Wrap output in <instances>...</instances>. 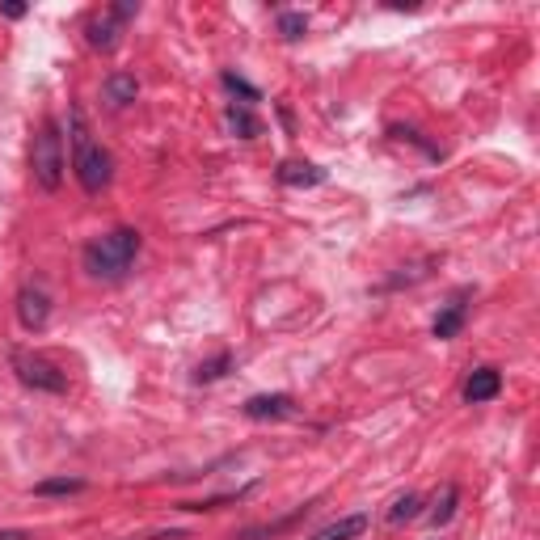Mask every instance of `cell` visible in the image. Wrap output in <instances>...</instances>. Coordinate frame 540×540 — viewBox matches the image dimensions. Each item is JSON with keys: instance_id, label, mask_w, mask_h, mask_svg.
<instances>
[{"instance_id": "1", "label": "cell", "mask_w": 540, "mask_h": 540, "mask_svg": "<svg viewBox=\"0 0 540 540\" xmlns=\"http://www.w3.org/2000/svg\"><path fill=\"white\" fill-rule=\"evenodd\" d=\"M140 233L135 228H110V233L93 237L81 249V266L89 279H102V283H119L127 279V270L135 266V254H140Z\"/></svg>"}, {"instance_id": "2", "label": "cell", "mask_w": 540, "mask_h": 540, "mask_svg": "<svg viewBox=\"0 0 540 540\" xmlns=\"http://www.w3.org/2000/svg\"><path fill=\"white\" fill-rule=\"evenodd\" d=\"M68 123H72V173H76V182H81L85 195H102L114 178V157L93 140V131H89L81 110H72Z\"/></svg>"}, {"instance_id": "3", "label": "cell", "mask_w": 540, "mask_h": 540, "mask_svg": "<svg viewBox=\"0 0 540 540\" xmlns=\"http://www.w3.org/2000/svg\"><path fill=\"white\" fill-rule=\"evenodd\" d=\"M34 182L43 190H60L64 182V169H68V152H64V135H60V123L47 119L43 131L34 135Z\"/></svg>"}, {"instance_id": "4", "label": "cell", "mask_w": 540, "mask_h": 540, "mask_svg": "<svg viewBox=\"0 0 540 540\" xmlns=\"http://www.w3.org/2000/svg\"><path fill=\"white\" fill-rule=\"evenodd\" d=\"M9 363H13V372L17 380L26 384V389L34 393H68V376L55 368V363L47 355H34V351H9Z\"/></svg>"}, {"instance_id": "5", "label": "cell", "mask_w": 540, "mask_h": 540, "mask_svg": "<svg viewBox=\"0 0 540 540\" xmlns=\"http://www.w3.org/2000/svg\"><path fill=\"white\" fill-rule=\"evenodd\" d=\"M140 13V5L135 0H119V5H110L102 17H93V22L85 26V38L93 51H114L123 43V26L131 22V17Z\"/></svg>"}, {"instance_id": "6", "label": "cell", "mask_w": 540, "mask_h": 540, "mask_svg": "<svg viewBox=\"0 0 540 540\" xmlns=\"http://www.w3.org/2000/svg\"><path fill=\"white\" fill-rule=\"evenodd\" d=\"M17 321H22V330L30 334H43L47 321H51V296L43 283H26L22 292H17Z\"/></svg>"}, {"instance_id": "7", "label": "cell", "mask_w": 540, "mask_h": 540, "mask_svg": "<svg viewBox=\"0 0 540 540\" xmlns=\"http://www.w3.org/2000/svg\"><path fill=\"white\" fill-rule=\"evenodd\" d=\"M245 418L254 422H279V418H296V401L287 393H258L245 401Z\"/></svg>"}, {"instance_id": "8", "label": "cell", "mask_w": 540, "mask_h": 540, "mask_svg": "<svg viewBox=\"0 0 540 540\" xmlns=\"http://www.w3.org/2000/svg\"><path fill=\"white\" fill-rule=\"evenodd\" d=\"M465 321H469V292H460V296H452L448 304L439 308L431 334H435V338H456L460 330H465Z\"/></svg>"}, {"instance_id": "9", "label": "cell", "mask_w": 540, "mask_h": 540, "mask_svg": "<svg viewBox=\"0 0 540 540\" xmlns=\"http://www.w3.org/2000/svg\"><path fill=\"white\" fill-rule=\"evenodd\" d=\"M135 93H140V81H135L131 72H110L106 81H102V102L110 110H123L135 102Z\"/></svg>"}, {"instance_id": "10", "label": "cell", "mask_w": 540, "mask_h": 540, "mask_svg": "<svg viewBox=\"0 0 540 540\" xmlns=\"http://www.w3.org/2000/svg\"><path fill=\"white\" fill-rule=\"evenodd\" d=\"M498 393H503V372H498V368H477V372L465 380V401H469V405L494 401Z\"/></svg>"}, {"instance_id": "11", "label": "cell", "mask_w": 540, "mask_h": 540, "mask_svg": "<svg viewBox=\"0 0 540 540\" xmlns=\"http://www.w3.org/2000/svg\"><path fill=\"white\" fill-rule=\"evenodd\" d=\"M330 173H325L321 165H313V161H283L279 165V182L283 186H296V190H304V186H321Z\"/></svg>"}, {"instance_id": "12", "label": "cell", "mask_w": 540, "mask_h": 540, "mask_svg": "<svg viewBox=\"0 0 540 540\" xmlns=\"http://www.w3.org/2000/svg\"><path fill=\"white\" fill-rule=\"evenodd\" d=\"M224 123H228V131H233L237 140H258V135H262L258 114L249 110V106H241V102H233V106L224 110Z\"/></svg>"}, {"instance_id": "13", "label": "cell", "mask_w": 540, "mask_h": 540, "mask_svg": "<svg viewBox=\"0 0 540 540\" xmlns=\"http://www.w3.org/2000/svg\"><path fill=\"white\" fill-rule=\"evenodd\" d=\"M363 528H368V515H346V519H338V524L313 532L308 540H355V536H363Z\"/></svg>"}, {"instance_id": "14", "label": "cell", "mask_w": 540, "mask_h": 540, "mask_svg": "<svg viewBox=\"0 0 540 540\" xmlns=\"http://www.w3.org/2000/svg\"><path fill=\"white\" fill-rule=\"evenodd\" d=\"M81 490H85L81 477H47V481H38L34 486L38 498H60V494H81Z\"/></svg>"}, {"instance_id": "15", "label": "cell", "mask_w": 540, "mask_h": 540, "mask_svg": "<svg viewBox=\"0 0 540 540\" xmlns=\"http://www.w3.org/2000/svg\"><path fill=\"white\" fill-rule=\"evenodd\" d=\"M220 85L233 93V98H241V106H254V102H262V89H254L245 81V76H237V72H220Z\"/></svg>"}, {"instance_id": "16", "label": "cell", "mask_w": 540, "mask_h": 540, "mask_svg": "<svg viewBox=\"0 0 540 540\" xmlns=\"http://www.w3.org/2000/svg\"><path fill=\"white\" fill-rule=\"evenodd\" d=\"M228 368H233V351H220L216 359H203V363H199V368H195V380H199V384H211V380L228 376Z\"/></svg>"}, {"instance_id": "17", "label": "cell", "mask_w": 540, "mask_h": 540, "mask_svg": "<svg viewBox=\"0 0 540 540\" xmlns=\"http://www.w3.org/2000/svg\"><path fill=\"white\" fill-rule=\"evenodd\" d=\"M456 503H460V490L456 486H443V498H435V511H431V524H448V519L456 515Z\"/></svg>"}, {"instance_id": "18", "label": "cell", "mask_w": 540, "mask_h": 540, "mask_svg": "<svg viewBox=\"0 0 540 540\" xmlns=\"http://www.w3.org/2000/svg\"><path fill=\"white\" fill-rule=\"evenodd\" d=\"M279 34L287 38V43H300V38L308 34V17L304 13H279Z\"/></svg>"}, {"instance_id": "19", "label": "cell", "mask_w": 540, "mask_h": 540, "mask_svg": "<svg viewBox=\"0 0 540 540\" xmlns=\"http://www.w3.org/2000/svg\"><path fill=\"white\" fill-rule=\"evenodd\" d=\"M418 503H422L418 494H401L397 503H393V511H389V524H405V519H414L418 515Z\"/></svg>"}, {"instance_id": "20", "label": "cell", "mask_w": 540, "mask_h": 540, "mask_svg": "<svg viewBox=\"0 0 540 540\" xmlns=\"http://www.w3.org/2000/svg\"><path fill=\"white\" fill-rule=\"evenodd\" d=\"M0 540H34V532H26V528H0Z\"/></svg>"}, {"instance_id": "21", "label": "cell", "mask_w": 540, "mask_h": 540, "mask_svg": "<svg viewBox=\"0 0 540 540\" xmlns=\"http://www.w3.org/2000/svg\"><path fill=\"white\" fill-rule=\"evenodd\" d=\"M0 13L13 17V22H17V17H26V5H0Z\"/></svg>"}]
</instances>
